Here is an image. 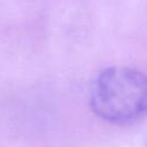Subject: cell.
Here are the masks:
<instances>
[{
  "instance_id": "cell-1",
  "label": "cell",
  "mask_w": 147,
  "mask_h": 147,
  "mask_svg": "<svg viewBox=\"0 0 147 147\" xmlns=\"http://www.w3.org/2000/svg\"><path fill=\"white\" fill-rule=\"evenodd\" d=\"M90 105L102 119L116 124L147 115V75L125 67H109L94 79Z\"/></svg>"
}]
</instances>
